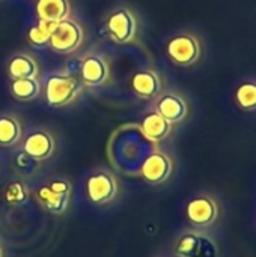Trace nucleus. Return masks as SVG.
Here are the masks:
<instances>
[{
    "mask_svg": "<svg viewBox=\"0 0 256 257\" xmlns=\"http://www.w3.org/2000/svg\"><path fill=\"white\" fill-rule=\"evenodd\" d=\"M8 74L12 80L17 78H36L38 65L29 54H17L8 63Z\"/></svg>",
    "mask_w": 256,
    "mask_h": 257,
    "instance_id": "obj_16",
    "label": "nucleus"
},
{
    "mask_svg": "<svg viewBox=\"0 0 256 257\" xmlns=\"http://www.w3.org/2000/svg\"><path fill=\"white\" fill-rule=\"evenodd\" d=\"M157 113H160L167 122L180 123L189 113L187 102L177 93H164L157 102Z\"/></svg>",
    "mask_w": 256,
    "mask_h": 257,
    "instance_id": "obj_11",
    "label": "nucleus"
},
{
    "mask_svg": "<svg viewBox=\"0 0 256 257\" xmlns=\"http://www.w3.org/2000/svg\"><path fill=\"white\" fill-rule=\"evenodd\" d=\"M167 56L180 66H190L201 57L202 48L199 39L192 33H180L169 39L166 45Z\"/></svg>",
    "mask_w": 256,
    "mask_h": 257,
    "instance_id": "obj_3",
    "label": "nucleus"
},
{
    "mask_svg": "<svg viewBox=\"0 0 256 257\" xmlns=\"http://www.w3.org/2000/svg\"><path fill=\"white\" fill-rule=\"evenodd\" d=\"M71 196H63L53 191L48 185H42L36 193V202L39 206L51 215H62L69 206Z\"/></svg>",
    "mask_w": 256,
    "mask_h": 257,
    "instance_id": "obj_14",
    "label": "nucleus"
},
{
    "mask_svg": "<svg viewBox=\"0 0 256 257\" xmlns=\"http://www.w3.org/2000/svg\"><path fill=\"white\" fill-rule=\"evenodd\" d=\"M217 203L208 196H199L189 202L187 218L196 227H207L217 218Z\"/></svg>",
    "mask_w": 256,
    "mask_h": 257,
    "instance_id": "obj_9",
    "label": "nucleus"
},
{
    "mask_svg": "<svg viewBox=\"0 0 256 257\" xmlns=\"http://www.w3.org/2000/svg\"><path fill=\"white\" fill-rule=\"evenodd\" d=\"M119 193L118 178L106 169H100L86 179V196L94 205H107L116 199Z\"/></svg>",
    "mask_w": 256,
    "mask_h": 257,
    "instance_id": "obj_1",
    "label": "nucleus"
},
{
    "mask_svg": "<svg viewBox=\"0 0 256 257\" xmlns=\"http://www.w3.org/2000/svg\"><path fill=\"white\" fill-rule=\"evenodd\" d=\"M172 173V160L161 151L149 154L140 166V176L151 185L163 184Z\"/></svg>",
    "mask_w": 256,
    "mask_h": 257,
    "instance_id": "obj_7",
    "label": "nucleus"
},
{
    "mask_svg": "<svg viewBox=\"0 0 256 257\" xmlns=\"http://www.w3.org/2000/svg\"><path fill=\"white\" fill-rule=\"evenodd\" d=\"M107 30L115 42H118V44L131 42L137 32L136 17L127 8L116 9L107 18Z\"/></svg>",
    "mask_w": 256,
    "mask_h": 257,
    "instance_id": "obj_6",
    "label": "nucleus"
},
{
    "mask_svg": "<svg viewBox=\"0 0 256 257\" xmlns=\"http://www.w3.org/2000/svg\"><path fill=\"white\" fill-rule=\"evenodd\" d=\"M80 77L84 86H101L109 78V66L100 56H88L81 62Z\"/></svg>",
    "mask_w": 256,
    "mask_h": 257,
    "instance_id": "obj_10",
    "label": "nucleus"
},
{
    "mask_svg": "<svg viewBox=\"0 0 256 257\" xmlns=\"http://www.w3.org/2000/svg\"><path fill=\"white\" fill-rule=\"evenodd\" d=\"M54 149H56V143H54L53 136L44 130H36L30 133L26 137L24 145H23L24 155H27L29 158L35 161H45L51 158V155L54 154Z\"/></svg>",
    "mask_w": 256,
    "mask_h": 257,
    "instance_id": "obj_8",
    "label": "nucleus"
},
{
    "mask_svg": "<svg viewBox=\"0 0 256 257\" xmlns=\"http://www.w3.org/2000/svg\"><path fill=\"white\" fill-rule=\"evenodd\" d=\"M81 92L78 78L72 75L54 74L48 77L45 84V99L51 107H65L75 101Z\"/></svg>",
    "mask_w": 256,
    "mask_h": 257,
    "instance_id": "obj_2",
    "label": "nucleus"
},
{
    "mask_svg": "<svg viewBox=\"0 0 256 257\" xmlns=\"http://www.w3.org/2000/svg\"><path fill=\"white\" fill-rule=\"evenodd\" d=\"M235 101L241 110L253 111L256 110V83L244 81L238 86L235 92Z\"/></svg>",
    "mask_w": 256,
    "mask_h": 257,
    "instance_id": "obj_20",
    "label": "nucleus"
},
{
    "mask_svg": "<svg viewBox=\"0 0 256 257\" xmlns=\"http://www.w3.org/2000/svg\"><path fill=\"white\" fill-rule=\"evenodd\" d=\"M83 41V29L72 20H62L57 21L51 30L48 45L56 53H72L75 51Z\"/></svg>",
    "mask_w": 256,
    "mask_h": 257,
    "instance_id": "obj_4",
    "label": "nucleus"
},
{
    "mask_svg": "<svg viewBox=\"0 0 256 257\" xmlns=\"http://www.w3.org/2000/svg\"><path fill=\"white\" fill-rule=\"evenodd\" d=\"M140 131L146 140H149L152 143H160L170 134L172 123L167 122L160 113L151 111L143 117V120L140 123Z\"/></svg>",
    "mask_w": 256,
    "mask_h": 257,
    "instance_id": "obj_12",
    "label": "nucleus"
},
{
    "mask_svg": "<svg viewBox=\"0 0 256 257\" xmlns=\"http://www.w3.org/2000/svg\"><path fill=\"white\" fill-rule=\"evenodd\" d=\"M177 257H217L219 251L208 236L198 232H186L181 235L174 247Z\"/></svg>",
    "mask_w": 256,
    "mask_h": 257,
    "instance_id": "obj_5",
    "label": "nucleus"
},
{
    "mask_svg": "<svg viewBox=\"0 0 256 257\" xmlns=\"http://www.w3.org/2000/svg\"><path fill=\"white\" fill-rule=\"evenodd\" d=\"M131 87L139 98L152 99L161 90V80L157 72L145 69L134 74V77L131 78Z\"/></svg>",
    "mask_w": 256,
    "mask_h": 257,
    "instance_id": "obj_13",
    "label": "nucleus"
},
{
    "mask_svg": "<svg viewBox=\"0 0 256 257\" xmlns=\"http://www.w3.org/2000/svg\"><path fill=\"white\" fill-rule=\"evenodd\" d=\"M69 2L68 0H38L36 15L38 20L57 23L69 15Z\"/></svg>",
    "mask_w": 256,
    "mask_h": 257,
    "instance_id": "obj_15",
    "label": "nucleus"
},
{
    "mask_svg": "<svg viewBox=\"0 0 256 257\" xmlns=\"http://www.w3.org/2000/svg\"><path fill=\"white\" fill-rule=\"evenodd\" d=\"M2 197L8 205H23L29 199V188L23 181H11L5 187Z\"/></svg>",
    "mask_w": 256,
    "mask_h": 257,
    "instance_id": "obj_19",
    "label": "nucleus"
},
{
    "mask_svg": "<svg viewBox=\"0 0 256 257\" xmlns=\"http://www.w3.org/2000/svg\"><path fill=\"white\" fill-rule=\"evenodd\" d=\"M54 24L56 23L38 20V24H35L33 27H30L29 32H27L29 42L32 45H35V47H45V45H48L50 35H51V30H53Z\"/></svg>",
    "mask_w": 256,
    "mask_h": 257,
    "instance_id": "obj_21",
    "label": "nucleus"
},
{
    "mask_svg": "<svg viewBox=\"0 0 256 257\" xmlns=\"http://www.w3.org/2000/svg\"><path fill=\"white\" fill-rule=\"evenodd\" d=\"M11 93L18 101H32L39 95V81L36 78L12 80Z\"/></svg>",
    "mask_w": 256,
    "mask_h": 257,
    "instance_id": "obj_18",
    "label": "nucleus"
},
{
    "mask_svg": "<svg viewBox=\"0 0 256 257\" xmlns=\"http://www.w3.org/2000/svg\"><path fill=\"white\" fill-rule=\"evenodd\" d=\"M0 257H3V247H2V244H0Z\"/></svg>",
    "mask_w": 256,
    "mask_h": 257,
    "instance_id": "obj_22",
    "label": "nucleus"
},
{
    "mask_svg": "<svg viewBox=\"0 0 256 257\" xmlns=\"http://www.w3.org/2000/svg\"><path fill=\"white\" fill-rule=\"evenodd\" d=\"M23 130L20 122L12 116H0V146L11 148L21 139Z\"/></svg>",
    "mask_w": 256,
    "mask_h": 257,
    "instance_id": "obj_17",
    "label": "nucleus"
}]
</instances>
